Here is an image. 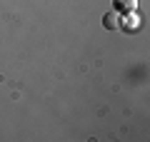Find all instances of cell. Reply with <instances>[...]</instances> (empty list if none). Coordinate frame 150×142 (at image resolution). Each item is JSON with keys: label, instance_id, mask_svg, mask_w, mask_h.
Here are the masks:
<instances>
[{"label": "cell", "instance_id": "cell-1", "mask_svg": "<svg viewBox=\"0 0 150 142\" xmlns=\"http://www.w3.org/2000/svg\"><path fill=\"white\" fill-rule=\"evenodd\" d=\"M120 30L138 32L140 30V18L135 15V13H125V15H120Z\"/></svg>", "mask_w": 150, "mask_h": 142}, {"label": "cell", "instance_id": "cell-2", "mask_svg": "<svg viewBox=\"0 0 150 142\" xmlns=\"http://www.w3.org/2000/svg\"><path fill=\"white\" fill-rule=\"evenodd\" d=\"M138 8V0H112V10L118 15H125V13H135Z\"/></svg>", "mask_w": 150, "mask_h": 142}, {"label": "cell", "instance_id": "cell-3", "mask_svg": "<svg viewBox=\"0 0 150 142\" xmlns=\"http://www.w3.org/2000/svg\"><path fill=\"white\" fill-rule=\"evenodd\" d=\"M103 25H105L108 30H120V15L115 10L105 13V15H103Z\"/></svg>", "mask_w": 150, "mask_h": 142}]
</instances>
